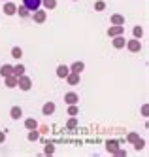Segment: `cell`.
<instances>
[{
	"label": "cell",
	"mask_w": 149,
	"mask_h": 157,
	"mask_svg": "<svg viewBox=\"0 0 149 157\" xmlns=\"http://www.w3.org/2000/svg\"><path fill=\"white\" fill-rule=\"evenodd\" d=\"M17 87H19V89H23V91H28V89L32 87V80H30L28 76L21 74V76L17 78Z\"/></svg>",
	"instance_id": "obj_1"
},
{
	"label": "cell",
	"mask_w": 149,
	"mask_h": 157,
	"mask_svg": "<svg viewBox=\"0 0 149 157\" xmlns=\"http://www.w3.org/2000/svg\"><path fill=\"white\" fill-rule=\"evenodd\" d=\"M125 46L129 48V51H130V53H138V51L142 49V42H140L138 38H134V40H129L127 44H125Z\"/></svg>",
	"instance_id": "obj_2"
},
{
	"label": "cell",
	"mask_w": 149,
	"mask_h": 157,
	"mask_svg": "<svg viewBox=\"0 0 149 157\" xmlns=\"http://www.w3.org/2000/svg\"><path fill=\"white\" fill-rule=\"evenodd\" d=\"M23 6L32 13V12H36V10L42 6V0H23Z\"/></svg>",
	"instance_id": "obj_3"
},
{
	"label": "cell",
	"mask_w": 149,
	"mask_h": 157,
	"mask_svg": "<svg viewBox=\"0 0 149 157\" xmlns=\"http://www.w3.org/2000/svg\"><path fill=\"white\" fill-rule=\"evenodd\" d=\"M32 19H34V23H43V21L47 19V12L38 8L36 12H32Z\"/></svg>",
	"instance_id": "obj_4"
},
{
	"label": "cell",
	"mask_w": 149,
	"mask_h": 157,
	"mask_svg": "<svg viewBox=\"0 0 149 157\" xmlns=\"http://www.w3.org/2000/svg\"><path fill=\"white\" fill-rule=\"evenodd\" d=\"M123 32H125V25H111V27L108 29V36H110V38H113V36L123 34Z\"/></svg>",
	"instance_id": "obj_5"
},
{
	"label": "cell",
	"mask_w": 149,
	"mask_h": 157,
	"mask_svg": "<svg viewBox=\"0 0 149 157\" xmlns=\"http://www.w3.org/2000/svg\"><path fill=\"white\" fill-rule=\"evenodd\" d=\"M111 44H113V48H115V49H121V48H125L127 40H125V36H123V34H119V36H113Z\"/></svg>",
	"instance_id": "obj_6"
},
{
	"label": "cell",
	"mask_w": 149,
	"mask_h": 157,
	"mask_svg": "<svg viewBox=\"0 0 149 157\" xmlns=\"http://www.w3.org/2000/svg\"><path fill=\"white\" fill-rule=\"evenodd\" d=\"M15 12H17V6L13 4V2H4V13L6 15H15Z\"/></svg>",
	"instance_id": "obj_7"
},
{
	"label": "cell",
	"mask_w": 149,
	"mask_h": 157,
	"mask_svg": "<svg viewBox=\"0 0 149 157\" xmlns=\"http://www.w3.org/2000/svg\"><path fill=\"white\" fill-rule=\"evenodd\" d=\"M77 100H79V97L76 95V93H66L64 95V102L70 106V104H77Z\"/></svg>",
	"instance_id": "obj_8"
},
{
	"label": "cell",
	"mask_w": 149,
	"mask_h": 157,
	"mask_svg": "<svg viewBox=\"0 0 149 157\" xmlns=\"http://www.w3.org/2000/svg\"><path fill=\"white\" fill-rule=\"evenodd\" d=\"M66 82L70 83V85H77V83H79V74H77V72H68Z\"/></svg>",
	"instance_id": "obj_9"
},
{
	"label": "cell",
	"mask_w": 149,
	"mask_h": 157,
	"mask_svg": "<svg viewBox=\"0 0 149 157\" xmlns=\"http://www.w3.org/2000/svg\"><path fill=\"white\" fill-rule=\"evenodd\" d=\"M55 112V102H45L43 106H42V114L43 116H51Z\"/></svg>",
	"instance_id": "obj_10"
},
{
	"label": "cell",
	"mask_w": 149,
	"mask_h": 157,
	"mask_svg": "<svg viewBox=\"0 0 149 157\" xmlns=\"http://www.w3.org/2000/svg\"><path fill=\"white\" fill-rule=\"evenodd\" d=\"M68 72H70V66H66V64H59V66H57V76H59V78H66Z\"/></svg>",
	"instance_id": "obj_11"
},
{
	"label": "cell",
	"mask_w": 149,
	"mask_h": 157,
	"mask_svg": "<svg viewBox=\"0 0 149 157\" xmlns=\"http://www.w3.org/2000/svg\"><path fill=\"white\" fill-rule=\"evenodd\" d=\"M85 70V63H81V61H76L72 66H70V72H77V74H81Z\"/></svg>",
	"instance_id": "obj_12"
},
{
	"label": "cell",
	"mask_w": 149,
	"mask_h": 157,
	"mask_svg": "<svg viewBox=\"0 0 149 157\" xmlns=\"http://www.w3.org/2000/svg\"><path fill=\"white\" fill-rule=\"evenodd\" d=\"M110 23H111V25H125V17H123L121 13H113V15L110 17Z\"/></svg>",
	"instance_id": "obj_13"
},
{
	"label": "cell",
	"mask_w": 149,
	"mask_h": 157,
	"mask_svg": "<svg viewBox=\"0 0 149 157\" xmlns=\"http://www.w3.org/2000/svg\"><path fill=\"white\" fill-rule=\"evenodd\" d=\"M6 87H9V89H13V87H17V76H6Z\"/></svg>",
	"instance_id": "obj_14"
},
{
	"label": "cell",
	"mask_w": 149,
	"mask_h": 157,
	"mask_svg": "<svg viewBox=\"0 0 149 157\" xmlns=\"http://www.w3.org/2000/svg\"><path fill=\"white\" fill-rule=\"evenodd\" d=\"M9 116H11V119H19L21 116H23V110H21V106H13L9 110Z\"/></svg>",
	"instance_id": "obj_15"
},
{
	"label": "cell",
	"mask_w": 149,
	"mask_h": 157,
	"mask_svg": "<svg viewBox=\"0 0 149 157\" xmlns=\"http://www.w3.org/2000/svg\"><path fill=\"white\" fill-rule=\"evenodd\" d=\"M27 138H28L30 142L40 140V132H38V129H30V131H28V134H27Z\"/></svg>",
	"instance_id": "obj_16"
},
{
	"label": "cell",
	"mask_w": 149,
	"mask_h": 157,
	"mask_svg": "<svg viewBox=\"0 0 149 157\" xmlns=\"http://www.w3.org/2000/svg\"><path fill=\"white\" fill-rule=\"evenodd\" d=\"M0 74H2L4 78L6 76H11V74H13V66H11V64H4L2 68H0Z\"/></svg>",
	"instance_id": "obj_17"
},
{
	"label": "cell",
	"mask_w": 149,
	"mask_h": 157,
	"mask_svg": "<svg viewBox=\"0 0 149 157\" xmlns=\"http://www.w3.org/2000/svg\"><path fill=\"white\" fill-rule=\"evenodd\" d=\"M25 127L30 131V129H38V121L34 119V117H28V119H25Z\"/></svg>",
	"instance_id": "obj_18"
},
{
	"label": "cell",
	"mask_w": 149,
	"mask_h": 157,
	"mask_svg": "<svg viewBox=\"0 0 149 157\" xmlns=\"http://www.w3.org/2000/svg\"><path fill=\"white\" fill-rule=\"evenodd\" d=\"M106 148H108V151H110V153H115V151L119 150V144H117L115 140H110V142L106 144Z\"/></svg>",
	"instance_id": "obj_19"
},
{
	"label": "cell",
	"mask_w": 149,
	"mask_h": 157,
	"mask_svg": "<svg viewBox=\"0 0 149 157\" xmlns=\"http://www.w3.org/2000/svg\"><path fill=\"white\" fill-rule=\"evenodd\" d=\"M11 57H13V59H21L23 57V49L21 48H11Z\"/></svg>",
	"instance_id": "obj_20"
},
{
	"label": "cell",
	"mask_w": 149,
	"mask_h": 157,
	"mask_svg": "<svg viewBox=\"0 0 149 157\" xmlns=\"http://www.w3.org/2000/svg\"><path fill=\"white\" fill-rule=\"evenodd\" d=\"M42 4L45 6V10H55V6H57V0H42Z\"/></svg>",
	"instance_id": "obj_21"
},
{
	"label": "cell",
	"mask_w": 149,
	"mask_h": 157,
	"mask_svg": "<svg viewBox=\"0 0 149 157\" xmlns=\"http://www.w3.org/2000/svg\"><path fill=\"white\" fill-rule=\"evenodd\" d=\"M21 74H25V66H23V64H15L13 66V76H21Z\"/></svg>",
	"instance_id": "obj_22"
},
{
	"label": "cell",
	"mask_w": 149,
	"mask_h": 157,
	"mask_svg": "<svg viewBox=\"0 0 149 157\" xmlns=\"http://www.w3.org/2000/svg\"><path fill=\"white\" fill-rule=\"evenodd\" d=\"M132 34H134V38L140 40V38L143 36V29H142V27H134V29H132Z\"/></svg>",
	"instance_id": "obj_23"
},
{
	"label": "cell",
	"mask_w": 149,
	"mask_h": 157,
	"mask_svg": "<svg viewBox=\"0 0 149 157\" xmlns=\"http://www.w3.org/2000/svg\"><path fill=\"white\" fill-rule=\"evenodd\" d=\"M95 10H96V12H104V10H106V2H104V0L95 2Z\"/></svg>",
	"instance_id": "obj_24"
},
{
	"label": "cell",
	"mask_w": 149,
	"mask_h": 157,
	"mask_svg": "<svg viewBox=\"0 0 149 157\" xmlns=\"http://www.w3.org/2000/svg\"><path fill=\"white\" fill-rule=\"evenodd\" d=\"M134 148L138 150V151H140V150H143V148H145V140H143V138H138V140L134 142Z\"/></svg>",
	"instance_id": "obj_25"
},
{
	"label": "cell",
	"mask_w": 149,
	"mask_h": 157,
	"mask_svg": "<svg viewBox=\"0 0 149 157\" xmlns=\"http://www.w3.org/2000/svg\"><path fill=\"white\" fill-rule=\"evenodd\" d=\"M15 13H19L21 17H28V13H30V12H28L25 6H21V8H17V12H15Z\"/></svg>",
	"instance_id": "obj_26"
},
{
	"label": "cell",
	"mask_w": 149,
	"mask_h": 157,
	"mask_svg": "<svg viewBox=\"0 0 149 157\" xmlns=\"http://www.w3.org/2000/svg\"><path fill=\"white\" fill-rule=\"evenodd\" d=\"M138 138H140V134H138V132H129V134H127V140H129V142H132V144L138 140Z\"/></svg>",
	"instance_id": "obj_27"
},
{
	"label": "cell",
	"mask_w": 149,
	"mask_h": 157,
	"mask_svg": "<svg viewBox=\"0 0 149 157\" xmlns=\"http://www.w3.org/2000/svg\"><path fill=\"white\" fill-rule=\"evenodd\" d=\"M43 153H45V155H53V153H55V146H53V144H45Z\"/></svg>",
	"instance_id": "obj_28"
},
{
	"label": "cell",
	"mask_w": 149,
	"mask_h": 157,
	"mask_svg": "<svg viewBox=\"0 0 149 157\" xmlns=\"http://www.w3.org/2000/svg\"><path fill=\"white\" fill-rule=\"evenodd\" d=\"M66 127H68V129H74V127H77V119H76V117H72L70 121L66 123Z\"/></svg>",
	"instance_id": "obj_29"
},
{
	"label": "cell",
	"mask_w": 149,
	"mask_h": 157,
	"mask_svg": "<svg viewBox=\"0 0 149 157\" xmlns=\"http://www.w3.org/2000/svg\"><path fill=\"white\" fill-rule=\"evenodd\" d=\"M77 112H79L77 106H76V104H70V108H68V114H70V116H76Z\"/></svg>",
	"instance_id": "obj_30"
},
{
	"label": "cell",
	"mask_w": 149,
	"mask_h": 157,
	"mask_svg": "<svg viewBox=\"0 0 149 157\" xmlns=\"http://www.w3.org/2000/svg\"><path fill=\"white\" fill-rule=\"evenodd\" d=\"M115 155H119V157H127V151H125V150H121V148H119V150L115 151Z\"/></svg>",
	"instance_id": "obj_31"
},
{
	"label": "cell",
	"mask_w": 149,
	"mask_h": 157,
	"mask_svg": "<svg viewBox=\"0 0 149 157\" xmlns=\"http://www.w3.org/2000/svg\"><path fill=\"white\" fill-rule=\"evenodd\" d=\"M4 142H6V132L0 131V144H4Z\"/></svg>",
	"instance_id": "obj_32"
},
{
	"label": "cell",
	"mask_w": 149,
	"mask_h": 157,
	"mask_svg": "<svg viewBox=\"0 0 149 157\" xmlns=\"http://www.w3.org/2000/svg\"><path fill=\"white\" fill-rule=\"evenodd\" d=\"M4 2H6V0H4Z\"/></svg>",
	"instance_id": "obj_33"
}]
</instances>
